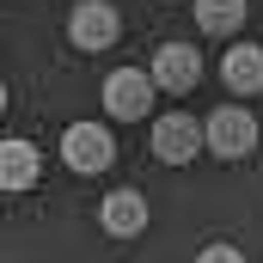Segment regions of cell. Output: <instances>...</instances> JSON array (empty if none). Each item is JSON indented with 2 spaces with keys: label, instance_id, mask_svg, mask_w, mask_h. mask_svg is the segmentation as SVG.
<instances>
[{
  "label": "cell",
  "instance_id": "cell-1",
  "mask_svg": "<svg viewBox=\"0 0 263 263\" xmlns=\"http://www.w3.org/2000/svg\"><path fill=\"white\" fill-rule=\"evenodd\" d=\"M153 98H159L153 67H117V73L104 80V110H110V123H141V117H153Z\"/></svg>",
  "mask_w": 263,
  "mask_h": 263
},
{
  "label": "cell",
  "instance_id": "cell-2",
  "mask_svg": "<svg viewBox=\"0 0 263 263\" xmlns=\"http://www.w3.org/2000/svg\"><path fill=\"white\" fill-rule=\"evenodd\" d=\"M202 147H208V123H196L190 110H165L153 123V159L159 165H190Z\"/></svg>",
  "mask_w": 263,
  "mask_h": 263
},
{
  "label": "cell",
  "instance_id": "cell-3",
  "mask_svg": "<svg viewBox=\"0 0 263 263\" xmlns=\"http://www.w3.org/2000/svg\"><path fill=\"white\" fill-rule=\"evenodd\" d=\"M208 153L214 159H251L257 153V117L245 110V104H220L214 117H208Z\"/></svg>",
  "mask_w": 263,
  "mask_h": 263
},
{
  "label": "cell",
  "instance_id": "cell-4",
  "mask_svg": "<svg viewBox=\"0 0 263 263\" xmlns=\"http://www.w3.org/2000/svg\"><path fill=\"white\" fill-rule=\"evenodd\" d=\"M117 37H123V18H117L110 0H80V6H67V43H73V49L98 55V49H110Z\"/></svg>",
  "mask_w": 263,
  "mask_h": 263
},
{
  "label": "cell",
  "instance_id": "cell-5",
  "mask_svg": "<svg viewBox=\"0 0 263 263\" xmlns=\"http://www.w3.org/2000/svg\"><path fill=\"white\" fill-rule=\"evenodd\" d=\"M62 159H67V172H110L117 165V141H110V129L104 123H73V129L62 135Z\"/></svg>",
  "mask_w": 263,
  "mask_h": 263
},
{
  "label": "cell",
  "instance_id": "cell-6",
  "mask_svg": "<svg viewBox=\"0 0 263 263\" xmlns=\"http://www.w3.org/2000/svg\"><path fill=\"white\" fill-rule=\"evenodd\" d=\"M153 80H159V92L184 98V92L202 80V55L190 49V43H159V49H153Z\"/></svg>",
  "mask_w": 263,
  "mask_h": 263
},
{
  "label": "cell",
  "instance_id": "cell-7",
  "mask_svg": "<svg viewBox=\"0 0 263 263\" xmlns=\"http://www.w3.org/2000/svg\"><path fill=\"white\" fill-rule=\"evenodd\" d=\"M220 80H227L233 98H257V92H263V43L233 37V49L220 55Z\"/></svg>",
  "mask_w": 263,
  "mask_h": 263
},
{
  "label": "cell",
  "instance_id": "cell-8",
  "mask_svg": "<svg viewBox=\"0 0 263 263\" xmlns=\"http://www.w3.org/2000/svg\"><path fill=\"white\" fill-rule=\"evenodd\" d=\"M98 227L110 239H141L147 233V196L141 190H110V196L98 202Z\"/></svg>",
  "mask_w": 263,
  "mask_h": 263
},
{
  "label": "cell",
  "instance_id": "cell-9",
  "mask_svg": "<svg viewBox=\"0 0 263 263\" xmlns=\"http://www.w3.org/2000/svg\"><path fill=\"white\" fill-rule=\"evenodd\" d=\"M37 172H43L37 147H31L25 135H12V141L0 147V184H6V190H31V184H37Z\"/></svg>",
  "mask_w": 263,
  "mask_h": 263
},
{
  "label": "cell",
  "instance_id": "cell-10",
  "mask_svg": "<svg viewBox=\"0 0 263 263\" xmlns=\"http://www.w3.org/2000/svg\"><path fill=\"white\" fill-rule=\"evenodd\" d=\"M190 12H196V25L208 37H239V25H245V0H190Z\"/></svg>",
  "mask_w": 263,
  "mask_h": 263
},
{
  "label": "cell",
  "instance_id": "cell-11",
  "mask_svg": "<svg viewBox=\"0 0 263 263\" xmlns=\"http://www.w3.org/2000/svg\"><path fill=\"white\" fill-rule=\"evenodd\" d=\"M196 263H245V251L239 245H227V239H214V245H202Z\"/></svg>",
  "mask_w": 263,
  "mask_h": 263
}]
</instances>
